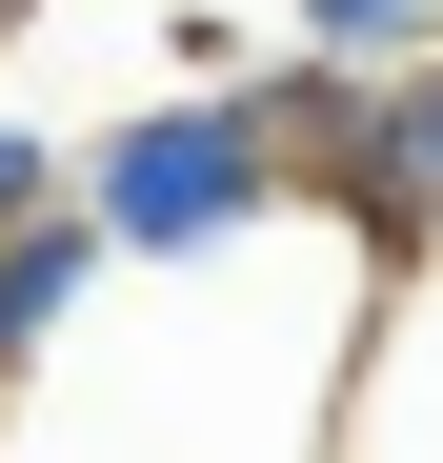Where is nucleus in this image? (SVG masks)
I'll use <instances>...</instances> for the list:
<instances>
[{
	"instance_id": "7ed1b4c3",
	"label": "nucleus",
	"mask_w": 443,
	"mask_h": 463,
	"mask_svg": "<svg viewBox=\"0 0 443 463\" xmlns=\"http://www.w3.org/2000/svg\"><path fill=\"white\" fill-rule=\"evenodd\" d=\"M303 222H323L363 282H423V262H443V61L363 81V121L303 162Z\"/></svg>"
},
{
	"instance_id": "f257e3e1",
	"label": "nucleus",
	"mask_w": 443,
	"mask_h": 463,
	"mask_svg": "<svg viewBox=\"0 0 443 463\" xmlns=\"http://www.w3.org/2000/svg\"><path fill=\"white\" fill-rule=\"evenodd\" d=\"M343 363H363V262L323 222L222 262H121L0 383V463H343Z\"/></svg>"
},
{
	"instance_id": "f03ea898",
	"label": "nucleus",
	"mask_w": 443,
	"mask_h": 463,
	"mask_svg": "<svg viewBox=\"0 0 443 463\" xmlns=\"http://www.w3.org/2000/svg\"><path fill=\"white\" fill-rule=\"evenodd\" d=\"M61 202L121 262H222V242H282L303 222V162L262 141L242 81H182V101H121L101 141H61Z\"/></svg>"
},
{
	"instance_id": "6e6552de",
	"label": "nucleus",
	"mask_w": 443,
	"mask_h": 463,
	"mask_svg": "<svg viewBox=\"0 0 443 463\" xmlns=\"http://www.w3.org/2000/svg\"><path fill=\"white\" fill-rule=\"evenodd\" d=\"M21 21H41V0H0V41H21Z\"/></svg>"
},
{
	"instance_id": "0eeeda50",
	"label": "nucleus",
	"mask_w": 443,
	"mask_h": 463,
	"mask_svg": "<svg viewBox=\"0 0 443 463\" xmlns=\"http://www.w3.org/2000/svg\"><path fill=\"white\" fill-rule=\"evenodd\" d=\"M21 202H61V141H41L21 101H0V222H21Z\"/></svg>"
},
{
	"instance_id": "423d86ee",
	"label": "nucleus",
	"mask_w": 443,
	"mask_h": 463,
	"mask_svg": "<svg viewBox=\"0 0 443 463\" xmlns=\"http://www.w3.org/2000/svg\"><path fill=\"white\" fill-rule=\"evenodd\" d=\"M282 41L343 81H403V61H443V0H282Z\"/></svg>"
},
{
	"instance_id": "39448f33",
	"label": "nucleus",
	"mask_w": 443,
	"mask_h": 463,
	"mask_svg": "<svg viewBox=\"0 0 443 463\" xmlns=\"http://www.w3.org/2000/svg\"><path fill=\"white\" fill-rule=\"evenodd\" d=\"M121 282V242H101V222L81 202H21V222H0V383H21L61 323H81V302Z\"/></svg>"
},
{
	"instance_id": "20e7f679",
	"label": "nucleus",
	"mask_w": 443,
	"mask_h": 463,
	"mask_svg": "<svg viewBox=\"0 0 443 463\" xmlns=\"http://www.w3.org/2000/svg\"><path fill=\"white\" fill-rule=\"evenodd\" d=\"M343 463H443V262L363 282V363H343Z\"/></svg>"
}]
</instances>
